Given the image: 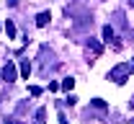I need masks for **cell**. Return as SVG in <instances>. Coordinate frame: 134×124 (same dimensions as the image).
Masks as SVG:
<instances>
[{
    "mask_svg": "<svg viewBox=\"0 0 134 124\" xmlns=\"http://www.w3.org/2000/svg\"><path fill=\"white\" fill-rule=\"evenodd\" d=\"M129 72H132V65H126V62H121V65H116L114 70L108 72V78L116 83V85H124L126 83V78H129Z\"/></svg>",
    "mask_w": 134,
    "mask_h": 124,
    "instance_id": "6da1fadb",
    "label": "cell"
},
{
    "mask_svg": "<svg viewBox=\"0 0 134 124\" xmlns=\"http://www.w3.org/2000/svg\"><path fill=\"white\" fill-rule=\"evenodd\" d=\"M16 78H18L16 62H5V67H3V80H5V83H16Z\"/></svg>",
    "mask_w": 134,
    "mask_h": 124,
    "instance_id": "7a4b0ae2",
    "label": "cell"
},
{
    "mask_svg": "<svg viewBox=\"0 0 134 124\" xmlns=\"http://www.w3.org/2000/svg\"><path fill=\"white\" fill-rule=\"evenodd\" d=\"M114 39H116L114 26H103V41H114Z\"/></svg>",
    "mask_w": 134,
    "mask_h": 124,
    "instance_id": "3957f363",
    "label": "cell"
},
{
    "mask_svg": "<svg viewBox=\"0 0 134 124\" xmlns=\"http://www.w3.org/2000/svg\"><path fill=\"white\" fill-rule=\"evenodd\" d=\"M49 21H52V16L47 13V10H44V13H39V16H36V26H41V29H44Z\"/></svg>",
    "mask_w": 134,
    "mask_h": 124,
    "instance_id": "277c9868",
    "label": "cell"
},
{
    "mask_svg": "<svg viewBox=\"0 0 134 124\" xmlns=\"http://www.w3.org/2000/svg\"><path fill=\"white\" fill-rule=\"evenodd\" d=\"M44 119H47V109L41 106L39 111H36V116H34V124H44Z\"/></svg>",
    "mask_w": 134,
    "mask_h": 124,
    "instance_id": "5b68a950",
    "label": "cell"
},
{
    "mask_svg": "<svg viewBox=\"0 0 134 124\" xmlns=\"http://www.w3.org/2000/svg\"><path fill=\"white\" fill-rule=\"evenodd\" d=\"M5 34H8V39H16V23H13V21L5 23Z\"/></svg>",
    "mask_w": 134,
    "mask_h": 124,
    "instance_id": "8992f818",
    "label": "cell"
},
{
    "mask_svg": "<svg viewBox=\"0 0 134 124\" xmlns=\"http://www.w3.org/2000/svg\"><path fill=\"white\" fill-rule=\"evenodd\" d=\"M21 75H23V78H29V75H31V62H29V60H23V62H21Z\"/></svg>",
    "mask_w": 134,
    "mask_h": 124,
    "instance_id": "52a82bcc",
    "label": "cell"
},
{
    "mask_svg": "<svg viewBox=\"0 0 134 124\" xmlns=\"http://www.w3.org/2000/svg\"><path fill=\"white\" fill-rule=\"evenodd\" d=\"M59 85H62V88H65L67 93H70V90L75 88V78H65V80H62V83H59Z\"/></svg>",
    "mask_w": 134,
    "mask_h": 124,
    "instance_id": "ba28073f",
    "label": "cell"
},
{
    "mask_svg": "<svg viewBox=\"0 0 134 124\" xmlns=\"http://www.w3.org/2000/svg\"><path fill=\"white\" fill-rule=\"evenodd\" d=\"M88 49H93V54H100V44L96 39H88Z\"/></svg>",
    "mask_w": 134,
    "mask_h": 124,
    "instance_id": "9c48e42d",
    "label": "cell"
},
{
    "mask_svg": "<svg viewBox=\"0 0 134 124\" xmlns=\"http://www.w3.org/2000/svg\"><path fill=\"white\" fill-rule=\"evenodd\" d=\"M90 106H93V109H106V101H103V98H93Z\"/></svg>",
    "mask_w": 134,
    "mask_h": 124,
    "instance_id": "30bf717a",
    "label": "cell"
},
{
    "mask_svg": "<svg viewBox=\"0 0 134 124\" xmlns=\"http://www.w3.org/2000/svg\"><path fill=\"white\" fill-rule=\"evenodd\" d=\"M29 93L36 98V96H41V88H39V85H31V88H29Z\"/></svg>",
    "mask_w": 134,
    "mask_h": 124,
    "instance_id": "8fae6325",
    "label": "cell"
},
{
    "mask_svg": "<svg viewBox=\"0 0 134 124\" xmlns=\"http://www.w3.org/2000/svg\"><path fill=\"white\" fill-rule=\"evenodd\" d=\"M126 3H129V5H134V0H126Z\"/></svg>",
    "mask_w": 134,
    "mask_h": 124,
    "instance_id": "7c38bea8",
    "label": "cell"
},
{
    "mask_svg": "<svg viewBox=\"0 0 134 124\" xmlns=\"http://www.w3.org/2000/svg\"><path fill=\"white\" fill-rule=\"evenodd\" d=\"M132 109H134V98H132Z\"/></svg>",
    "mask_w": 134,
    "mask_h": 124,
    "instance_id": "4fadbf2b",
    "label": "cell"
},
{
    "mask_svg": "<svg viewBox=\"0 0 134 124\" xmlns=\"http://www.w3.org/2000/svg\"><path fill=\"white\" fill-rule=\"evenodd\" d=\"M5 124H13V122H5Z\"/></svg>",
    "mask_w": 134,
    "mask_h": 124,
    "instance_id": "5bb4252c",
    "label": "cell"
},
{
    "mask_svg": "<svg viewBox=\"0 0 134 124\" xmlns=\"http://www.w3.org/2000/svg\"><path fill=\"white\" fill-rule=\"evenodd\" d=\"M132 72H134V65H132Z\"/></svg>",
    "mask_w": 134,
    "mask_h": 124,
    "instance_id": "9a60e30c",
    "label": "cell"
},
{
    "mask_svg": "<svg viewBox=\"0 0 134 124\" xmlns=\"http://www.w3.org/2000/svg\"><path fill=\"white\" fill-rule=\"evenodd\" d=\"M132 124H134V119H132Z\"/></svg>",
    "mask_w": 134,
    "mask_h": 124,
    "instance_id": "2e32d148",
    "label": "cell"
},
{
    "mask_svg": "<svg viewBox=\"0 0 134 124\" xmlns=\"http://www.w3.org/2000/svg\"><path fill=\"white\" fill-rule=\"evenodd\" d=\"M0 75H3V72H0Z\"/></svg>",
    "mask_w": 134,
    "mask_h": 124,
    "instance_id": "e0dca14e",
    "label": "cell"
}]
</instances>
